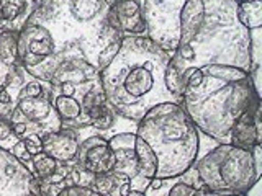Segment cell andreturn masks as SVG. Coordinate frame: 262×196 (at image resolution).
<instances>
[{
    "label": "cell",
    "instance_id": "cell-1",
    "mask_svg": "<svg viewBox=\"0 0 262 196\" xmlns=\"http://www.w3.org/2000/svg\"><path fill=\"white\" fill-rule=\"evenodd\" d=\"M236 0H185L180 12L179 44L170 64L182 74L208 64L252 72V38L237 20Z\"/></svg>",
    "mask_w": 262,
    "mask_h": 196
},
{
    "label": "cell",
    "instance_id": "cell-2",
    "mask_svg": "<svg viewBox=\"0 0 262 196\" xmlns=\"http://www.w3.org/2000/svg\"><path fill=\"white\" fill-rule=\"evenodd\" d=\"M170 54L146 36H125L113 59L98 70L106 103L115 113L138 122L159 103H180L164 82Z\"/></svg>",
    "mask_w": 262,
    "mask_h": 196
},
{
    "label": "cell",
    "instance_id": "cell-3",
    "mask_svg": "<svg viewBox=\"0 0 262 196\" xmlns=\"http://www.w3.org/2000/svg\"><path fill=\"white\" fill-rule=\"evenodd\" d=\"M260 95L249 72L234 65L208 64L182 74L180 105L205 136L229 144L231 129Z\"/></svg>",
    "mask_w": 262,
    "mask_h": 196
},
{
    "label": "cell",
    "instance_id": "cell-4",
    "mask_svg": "<svg viewBox=\"0 0 262 196\" xmlns=\"http://www.w3.org/2000/svg\"><path fill=\"white\" fill-rule=\"evenodd\" d=\"M136 134L158 157L156 178L170 180L193 165L200 149L199 129L180 103H159L138 121Z\"/></svg>",
    "mask_w": 262,
    "mask_h": 196
},
{
    "label": "cell",
    "instance_id": "cell-5",
    "mask_svg": "<svg viewBox=\"0 0 262 196\" xmlns=\"http://www.w3.org/2000/svg\"><path fill=\"white\" fill-rule=\"evenodd\" d=\"M200 188L236 194L248 193L260 180V145L246 151L233 144H218L193 162Z\"/></svg>",
    "mask_w": 262,
    "mask_h": 196
},
{
    "label": "cell",
    "instance_id": "cell-6",
    "mask_svg": "<svg viewBox=\"0 0 262 196\" xmlns=\"http://www.w3.org/2000/svg\"><path fill=\"white\" fill-rule=\"evenodd\" d=\"M184 4L185 0H141L146 38L170 56L179 44V23Z\"/></svg>",
    "mask_w": 262,
    "mask_h": 196
},
{
    "label": "cell",
    "instance_id": "cell-7",
    "mask_svg": "<svg viewBox=\"0 0 262 196\" xmlns=\"http://www.w3.org/2000/svg\"><path fill=\"white\" fill-rule=\"evenodd\" d=\"M18 62L23 69L35 67L56 53V43L48 28L39 23H25L16 41Z\"/></svg>",
    "mask_w": 262,
    "mask_h": 196
},
{
    "label": "cell",
    "instance_id": "cell-8",
    "mask_svg": "<svg viewBox=\"0 0 262 196\" xmlns=\"http://www.w3.org/2000/svg\"><path fill=\"white\" fill-rule=\"evenodd\" d=\"M0 196H43L38 178L0 147Z\"/></svg>",
    "mask_w": 262,
    "mask_h": 196
},
{
    "label": "cell",
    "instance_id": "cell-9",
    "mask_svg": "<svg viewBox=\"0 0 262 196\" xmlns=\"http://www.w3.org/2000/svg\"><path fill=\"white\" fill-rule=\"evenodd\" d=\"M10 122H33L45 129V134L62 129V122L56 114L51 96L45 90L39 96H16ZM30 126V125H28Z\"/></svg>",
    "mask_w": 262,
    "mask_h": 196
},
{
    "label": "cell",
    "instance_id": "cell-10",
    "mask_svg": "<svg viewBox=\"0 0 262 196\" xmlns=\"http://www.w3.org/2000/svg\"><path fill=\"white\" fill-rule=\"evenodd\" d=\"M76 160L80 168L92 175L110 174L115 168V154L108 144V139L102 136H89L79 142Z\"/></svg>",
    "mask_w": 262,
    "mask_h": 196
},
{
    "label": "cell",
    "instance_id": "cell-11",
    "mask_svg": "<svg viewBox=\"0 0 262 196\" xmlns=\"http://www.w3.org/2000/svg\"><path fill=\"white\" fill-rule=\"evenodd\" d=\"M106 24L125 36H146L141 0H115L105 18Z\"/></svg>",
    "mask_w": 262,
    "mask_h": 196
},
{
    "label": "cell",
    "instance_id": "cell-12",
    "mask_svg": "<svg viewBox=\"0 0 262 196\" xmlns=\"http://www.w3.org/2000/svg\"><path fill=\"white\" fill-rule=\"evenodd\" d=\"M115 154L113 174L125 175L128 180L139 175V160L136 154V133H118L108 137Z\"/></svg>",
    "mask_w": 262,
    "mask_h": 196
},
{
    "label": "cell",
    "instance_id": "cell-13",
    "mask_svg": "<svg viewBox=\"0 0 262 196\" xmlns=\"http://www.w3.org/2000/svg\"><path fill=\"white\" fill-rule=\"evenodd\" d=\"M262 121H260V102L254 103L231 129L229 144L252 151L256 145L262 144Z\"/></svg>",
    "mask_w": 262,
    "mask_h": 196
},
{
    "label": "cell",
    "instance_id": "cell-14",
    "mask_svg": "<svg viewBox=\"0 0 262 196\" xmlns=\"http://www.w3.org/2000/svg\"><path fill=\"white\" fill-rule=\"evenodd\" d=\"M43 144V152L49 157H53L56 162H71L76 159L79 149L77 133L71 128H62L56 133H48L41 137Z\"/></svg>",
    "mask_w": 262,
    "mask_h": 196
},
{
    "label": "cell",
    "instance_id": "cell-15",
    "mask_svg": "<svg viewBox=\"0 0 262 196\" xmlns=\"http://www.w3.org/2000/svg\"><path fill=\"white\" fill-rule=\"evenodd\" d=\"M51 105L56 111V114L59 116L62 128H84V126H90L89 118L82 111V105L79 102L77 96H68V95H61L53 92L51 87Z\"/></svg>",
    "mask_w": 262,
    "mask_h": 196
},
{
    "label": "cell",
    "instance_id": "cell-16",
    "mask_svg": "<svg viewBox=\"0 0 262 196\" xmlns=\"http://www.w3.org/2000/svg\"><path fill=\"white\" fill-rule=\"evenodd\" d=\"M237 20L248 31L262 27V0H244L237 4Z\"/></svg>",
    "mask_w": 262,
    "mask_h": 196
},
{
    "label": "cell",
    "instance_id": "cell-17",
    "mask_svg": "<svg viewBox=\"0 0 262 196\" xmlns=\"http://www.w3.org/2000/svg\"><path fill=\"white\" fill-rule=\"evenodd\" d=\"M16 41H18V31L13 28H2L0 31V61L7 67H12L18 62Z\"/></svg>",
    "mask_w": 262,
    "mask_h": 196
},
{
    "label": "cell",
    "instance_id": "cell-18",
    "mask_svg": "<svg viewBox=\"0 0 262 196\" xmlns=\"http://www.w3.org/2000/svg\"><path fill=\"white\" fill-rule=\"evenodd\" d=\"M57 168V162L49 157L46 152H39L36 155H33L31 159V174L39 180H46L48 177H51Z\"/></svg>",
    "mask_w": 262,
    "mask_h": 196
},
{
    "label": "cell",
    "instance_id": "cell-19",
    "mask_svg": "<svg viewBox=\"0 0 262 196\" xmlns=\"http://www.w3.org/2000/svg\"><path fill=\"white\" fill-rule=\"evenodd\" d=\"M0 5H2V24H5L27 15L28 0H0Z\"/></svg>",
    "mask_w": 262,
    "mask_h": 196
},
{
    "label": "cell",
    "instance_id": "cell-20",
    "mask_svg": "<svg viewBox=\"0 0 262 196\" xmlns=\"http://www.w3.org/2000/svg\"><path fill=\"white\" fill-rule=\"evenodd\" d=\"M92 183H94V188L97 193L108 196L115 188V185H117V177H115L112 172L110 174H103V175H95Z\"/></svg>",
    "mask_w": 262,
    "mask_h": 196
},
{
    "label": "cell",
    "instance_id": "cell-21",
    "mask_svg": "<svg viewBox=\"0 0 262 196\" xmlns=\"http://www.w3.org/2000/svg\"><path fill=\"white\" fill-rule=\"evenodd\" d=\"M10 154H12L13 157H15L16 160H18V162H21L23 165L31 172V159H33V157L28 154L27 147H25L23 139H16V141L10 145Z\"/></svg>",
    "mask_w": 262,
    "mask_h": 196
},
{
    "label": "cell",
    "instance_id": "cell-22",
    "mask_svg": "<svg viewBox=\"0 0 262 196\" xmlns=\"http://www.w3.org/2000/svg\"><path fill=\"white\" fill-rule=\"evenodd\" d=\"M56 196H103L100 193H97L95 190L89 186H82V185H71L68 188H64Z\"/></svg>",
    "mask_w": 262,
    "mask_h": 196
},
{
    "label": "cell",
    "instance_id": "cell-23",
    "mask_svg": "<svg viewBox=\"0 0 262 196\" xmlns=\"http://www.w3.org/2000/svg\"><path fill=\"white\" fill-rule=\"evenodd\" d=\"M43 80H31V82H25V85L21 87L18 96H39L45 93V87H43Z\"/></svg>",
    "mask_w": 262,
    "mask_h": 196
},
{
    "label": "cell",
    "instance_id": "cell-24",
    "mask_svg": "<svg viewBox=\"0 0 262 196\" xmlns=\"http://www.w3.org/2000/svg\"><path fill=\"white\" fill-rule=\"evenodd\" d=\"M23 139V144H25V147H27V151H28V154L31 155H36V154H39V152H43V144H41V136H38V134H28L27 137H21Z\"/></svg>",
    "mask_w": 262,
    "mask_h": 196
},
{
    "label": "cell",
    "instance_id": "cell-25",
    "mask_svg": "<svg viewBox=\"0 0 262 196\" xmlns=\"http://www.w3.org/2000/svg\"><path fill=\"white\" fill-rule=\"evenodd\" d=\"M177 180H179V177H177ZM195 190H196L195 186L182 182V180H179V182L169 190L167 196H193Z\"/></svg>",
    "mask_w": 262,
    "mask_h": 196
},
{
    "label": "cell",
    "instance_id": "cell-26",
    "mask_svg": "<svg viewBox=\"0 0 262 196\" xmlns=\"http://www.w3.org/2000/svg\"><path fill=\"white\" fill-rule=\"evenodd\" d=\"M2 28L4 27H0V31H2ZM15 67L16 65H12V67H7V65L0 61V92L5 88V85H7V80H8V76L15 70Z\"/></svg>",
    "mask_w": 262,
    "mask_h": 196
},
{
    "label": "cell",
    "instance_id": "cell-27",
    "mask_svg": "<svg viewBox=\"0 0 262 196\" xmlns=\"http://www.w3.org/2000/svg\"><path fill=\"white\" fill-rule=\"evenodd\" d=\"M193 196H248L246 193H236V194H225V193H218V191H211L207 190V188H196Z\"/></svg>",
    "mask_w": 262,
    "mask_h": 196
},
{
    "label": "cell",
    "instance_id": "cell-28",
    "mask_svg": "<svg viewBox=\"0 0 262 196\" xmlns=\"http://www.w3.org/2000/svg\"><path fill=\"white\" fill-rule=\"evenodd\" d=\"M10 128H12V133L20 139H21V136L27 134L30 129L28 122H10Z\"/></svg>",
    "mask_w": 262,
    "mask_h": 196
},
{
    "label": "cell",
    "instance_id": "cell-29",
    "mask_svg": "<svg viewBox=\"0 0 262 196\" xmlns=\"http://www.w3.org/2000/svg\"><path fill=\"white\" fill-rule=\"evenodd\" d=\"M162 185H164V180L154 177V178L151 180V182H149V185H147L146 190H149V191H158V190H161V188H162Z\"/></svg>",
    "mask_w": 262,
    "mask_h": 196
},
{
    "label": "cell",
    "instance_id": "cell-30",
    "mask_svg": "<svg viewBox=\"0 0 262 196\" xmlns=\"http://www.w3.org/2000/svg\"><path fill=\"white\" fill-rule=\"evenodd\" d=\"M0 105H13V98L5 88L0 92Z\"/></svg>",
    "mask_w": 262,
    "mask_h": 196
},
{
    "label": "cell",
    "instance_id": "cell-31",
    "mask_svg": "<svg viewBox=\"0 0 262 196\" xmlns=\"http://www.w3.org/2000/svg\"><path fill=\"white\" fill-rule=\"evenodd\" d=\"M128 196H146L144 191H138V190H129Z\"/></svg>",
    "mask_w": 262,
    "mask_h": 196
},
{
    "label": "cell",
    "instance_id": "cell-32",
    "mask_svg": "<svg viewBox=\"0 0 262 196\" xmlns=\"http://www.w3.org/2000/svg\"><path fill=\"white\" fill-rule=\"evenodd\" d=\"M236 2H237V4H239V2H244V0H236Z\"/></svg>",
    "mask_w": 262,
    "mask_h": 196
},
{
    "label": "cell",
    "instance_id": "cell-33",
    "mask_svg": "<svg viewBox=\"0 0 262 196\" xmlns=\"http://www.w3.org/2000/svg\"><path fill=\"white\" fill-rule=\"evenodd\" d=\"M35 2H36V4H39V2H41V0H35Z\"/></svg>",
    "mask_w": 262,
    "mask_h": 196
},
{
    "label": "cell",
    "instance_id": "cell-34",
    "mask_svg": "<svg viewBox=\"0 0 262 196\" xmlns=\"http://www.w3.org/2000/svg\"><path fill=\"white\" fill-rule=\"evenodd\" d=\"M108 2H110V4H113V2H115V0H108Z\"/></svg>",
    "mask_w": 262,
    "mask_h": 196
}]
</instances>
